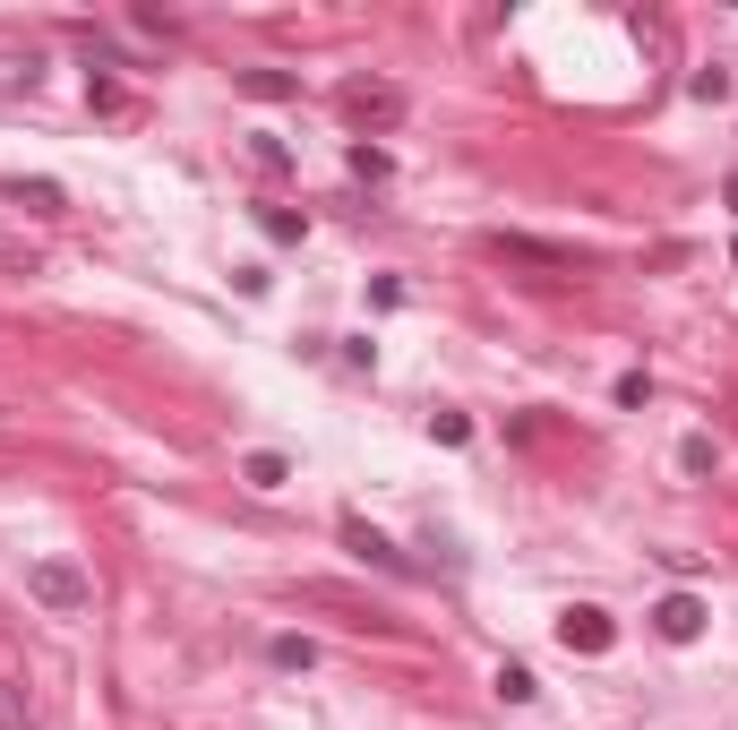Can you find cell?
I'll list each match as a JSON object with an SVG mask.
<instances>
[{"mask_svg": "<svg viewBox=\"0 0 738 730\" xmlns=\"http://www.w3.org/2000/svg\"><path fill=\"white\" fill-rule=\"evenodd\" d=\"M27 594L43 601V610H61V619H78V610L95 601V576H87L78 559H34V567H27Z\"/></svg>", "mask_w": 738, "mask_h": 730, "instance_id": "cell-1", "label": "cell"}, {"mask_svg": "<svg viewBox=\"0 0 738 730\" xmlns=\"http://www.w3.org/2000/svg\"><path fill=\"white\" fill-rule=\"evenodd\" d=\"M344 121H353L361 138L370 130H395V121H404V87H386V78H353V87H344Z\"/></svg>", "mask_w": 738, "mask_h": 730, "instance_id": "cell-2", "label": "cell"}, {"mask_svg": "<svg viewBox=\"0 0 738 730\" xmlns=\"http://www.w3.org/2000/svg\"><path fill=\"white\" fill-rule=\"evenodd\" d=\"M558 645L593 662V653H610V645H618V619H610V610H593V601H576V610L558 619Z\"/></svg>", "mask_w": 738, "mask_h": 730, "instance_id": "cell-3", "label": "cell"}, {"mask_svg": "<svg viewBox=\"0 0 738 730\" xmlns=\"http://www.w3.org/2000/svg\"><path fill=\"white\" fill-rule=\"evenodd\" d=\"M653 636H661V645H696V636H705V601L696 594H661L653 601Z\"/></svg>", "mask_w": 738, "mask_h": 730, "instance_id": "cell-4", "label": "cell"}, {"mask_svg": "<svg viewBox=\"0 0 738 730\" xmlns=\"http://www.w3.org/2000/svg\"><path fill=\"white\" fill-rule=\"evenodd\" d=\"M489 250H498V258H524V266H558V275L584 266V250H558V241H533V233H498Z\"/></svg>", "mask_w": 738, "mask_h": 730, "instance_id": "cell-5", "label": "cell"}, {"mask_svg": "<svg viewBox=\"0 0 738 730\" xmlns=\"http://www.w3.org/2000/svg\"><path fill=\"white\" fill-rule=\"evenodd\" d=\"M344 550H353V559H370V567H386V576H404V550H395V541H386V533H370L361 525V516H344Z\"/></svg>", "mask_w": 738, "mask_h": 730, "instance_id": "cell-6", "label": "cell"}, {"mask_svg": "<svg viewBox=\"0 0 738 730\" xmlns=\"http://www.w3.org/2000/svg\"><path fill=\"white\" fill-rule=\"evenodd\" d=\"M241 95L284 103V95H301V78H292V69H241Z\"/></svg>", "mask_w": 738, "mask_h": 730, "instance_id": "cell-7", "label": "cell"}, {"mask_svg": "<svg viewBox=\"0 0 738 730\" xmlns=\"http://www.w3.org/2000/svg\"><path fill=\"white\" fill-rule=\"evenodd\" d=\"M241 481H250V490H284V481H292V465L275 456V447H257V456H241Z\"/></svg>", "mask_w": 738, "mask_h": 730, "instance_id": "cell-8", "label": "cell"}, {"mask_svg": "<svg viewBox=\"0 0 738 730\" xmlns=\"http://www.w3.org/2000/svg\"><path fill=\"white\" fill-rule=\"evenodd\" d=\"M9 199H18V206H34V215H61V181H9Z\"/></svg>", "mask_w": 738, "mask_h": 730, "instance_id": "cell-9", "label": "cell"}, {"mask_svg": "<svg viewBox=\"0 0 738 730\" xmlns=\"http://www.w3.org/2000/svg\"><path fill=\"white\" fill-rule=\"evenodd\" d=\"M0 730H34V704H27V679H0Z\"/></svg>", "mask_w": 738, "mask_h": 730, "instance_id": "cell-10", "label": "cell"}, {"mask_svg": "<svg viewBox=\"0 0 738 730\" xmlns=\"http://www.w3.org/2000/svg\"><path fill=\"white\" fill-rule=\"evenodd\" d=\"M498 697H507V704H533V697H542V679H533L524 662H507V670H498Z\"/></svg>", "mask_w": 738, "mask_h": 730, "instance_id": "cell-11", "label": "cell"}, {"mask_svg": "<svg viewBox=\"0 0 738 730\" xmlns=\"http://www.w3.org/2000/svg\"><path fill=\"white\" fill-rule=\"evenodd\" d=\"M257 224H266V241H301V233H310V215H292V206H266Z\"/></svg>", "mask_w": 738, "mask_h": 730, "instance_id": "cell-12", "label": "cell"}, {"mask_svg": "<svg viewBox=\"0 0 738 730\" xmlns=\"http://www.w3.org/2000/svg\"><path fill=\"white\" fill-rule=\"evenodd\" d=\"M678 465H687V473H712V465H721V447H712V438L696 430V438H687V447H678Z\"/></svg>", "mask_w": 738, "mask_h": 730, "instance_id": "cell-13", "label": "cell"}, {"mask_svg": "<svg viewBox=\"0 0 738 730\" xmlns=\"http://www.w3.org/2000/svg\"><path fill=\"white\" fill-rule=\"evenodd\" d=\"M429 438H438V447H464V438H473V413H438V422H429Z\"/></svg>", "mask_w": 738, "mask_h": 730, "instance_id": "cell-14", "label": "cell"}, {"mask_svg": "<svg viewBox=\"0 0 738 730\" xmlns=\"http://www.w3.org/2000/svg\"><path fill=\"white\" fill-rule=\"evenodd\" d=\"M250 155H257V164H266V172H284V164H292V146H284V138H266V130L250 138Z\"/></svg>", "mask_w": 738, "mask_h": 730, "instance_id": "cell-15", "label": "cell"}, {"mask_svg": "<svg viewBox=\"0 0 738 730\" xmlns=\"http://www.w3.org/2000/svg\"><path fill=\"white\" fill-rule=\"evenodd\" d=\"M353 172H361V181H386V146H370V138H361V146H353Z\"/></svg>", "mask_w": 738, "mask_h": 730, "instance_id": "cell-16", "label": "cell"}, {"mask_svg": "<svg viewBox=\"0 0 738 730\" xmlns=\"http://www.w3.org/2000/svg\"><path fill=\"white\" fill-rule=\"evenodd\" d=\"M610 396H618V404H627V413H636V404H644V396H653V378H644V369H627V378H618Z\"/></svg>", "mask_w": 738, "mask_h": 730, "instance_id": "cell-17", "label": "cell"}, {"mask_svg": "<svg viewBox=\"0 0 738 730\" xmlns=\"http://www.w3.org/2000/svg\"><path fill=\"white\" fill-rule=\"evenodd\" d=\"M721 199H730V215H738V172H730V181H721Z\"/></svg>", "mask_w": 738, "mask_h": 730, "instance_id": "cell-18", "label": "cell"}, {"mask_svg": "<svg viewBox=\"0 0 738 730\" xmlns=\"http://www.w3.org/2000/svg\"><path fill=\"white\" fill-rule=\"evenodd\" d=\"M730 258H738V241H730Z\"/></svg>", "mask_w": 738, "mask_h": 730, "instance_id": "cell-19", "label": "cell"}]
</instances>
